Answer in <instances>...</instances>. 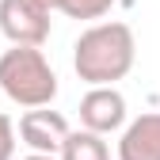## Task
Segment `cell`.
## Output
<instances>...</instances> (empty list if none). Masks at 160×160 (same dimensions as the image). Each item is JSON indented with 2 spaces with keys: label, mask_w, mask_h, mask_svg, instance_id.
Returning <instances> with one entry per match:
<instances>
[{
  "label": "cell",
  "mask_w": 160,
  "mask_h": 160,
  "mask_svg": "<svg viewBox=\"0 0 160 160\" xmlns=\"http://www.w3.org/2000/svg\"><path fill=\"white\" fill-rule=\"evenodd\" d=\"M137 42L130 23H95L76 38L72 69L84 84H114L133 69Z\"/></svg>",
  "instance_id": "6da1fadb"
},
{
  "label": "cell",
  "mask_w": 160,
  "mask_h": 160,
  "mask_svg": "<svg viewBox=\"0 0 160 160\" xmlns=\"http://www.w3.org/2000/svg\"><path fill=\"white\" fill-rule=\"evenodd\" d=\"M0 92L19 107H50L57 95V72L42 46H12L0 53Z\"/></svg>",
  "instance_id": "7a4b0ae2"
},
{
  "label": "cell",
  "mask_w": 160,
  "mask_h": 160,
  "mask_svg": "<svg viewBox=\"0 0 160 160\" xmlns=\"http://www.w3.org/2000/svg\"><path fill=\"white\" fill-rule=\"evenodd\" d=\"M0 31L12 46H42L50 38V12L34 0H0Z\"/></svg>",
  "instance_id": "3957f363"
},
{
  "label": "cell",
  "mask_w": 160,
  "mask_h": 160,
  "mask_svg": "<svg viewBox=\"0 0 160 160\" xmlns=\"http://www.w3.org/2000/svg\"><path fill=\"white\" fill-rule=\"evenodd\" d=\"M80 126L92 133H114L126 126V95L114 84H92L80 99Z\"/></svg>",
  "instance_id": "277c9868"
},
{
  "label": "cell",
  "mask_w": 160,
  "mask_h": 160,
  "mask_svg": "<svg viewBox=\"0 0 160 160\" xmlns=\"http://www.w3.org/2000/svg\"><path fill=\"white\" fill-rule=\"evenodd\" d=\"M65 133H69V122H65V114H57V111L27 107V114L19 118V137H23V145H31V152L57 156Z\"/></svg>",
  "instance_id": "5b68a950"
},
{
  "label": "cell",
  "mask_w": 160,
  "mask_h": 160,
  "mask_svg": "<svg viewBox=\"0 0 160 160\" xmlns=\"http://www.w3.org/2000/svg\"><path fill=\"white\" fill-rule=\"evenodd\" d=\"M118 160H160V111L137 114L118 137Z\"/></svg>",
  "instance_id": "8992f818"
},
{
  "label": "cell",
  "mask_w": 160,
  "mask_h": 160,
  "mask_svg": "<svg viewBox=\"0 0 160 160\" xmlns=\"http://www.w3.org/2000/svg\"><path fill=\"white\" fill-rule=\"evenodd\" d=\"M57 160H111V149L103 141V133H92V130H69L61 149H57Z\"/></svg>",
  "instance_id": "52a82bcc"
},
{
  "label": "cell",
  "mask_w": 160,
  "mask_h": 160,
  "mask_svg": "<svg viewBox=\"0 0 160 160\" xmlns=\"http://www.w3.org/2000/svg\"><path fill=\"white\" fill-rule=\"evenodd\" d=\"M118 4V0H61V8L69 19H103L111 8Z\"/></svg>",
  "instance_id": "ba28073f"
},
{
  "label": "cell",
  "mask_w": 160,
  "mask_h": 160,
  "mask_svg": "<svg viewBox=\"0 0 160 160\" xmlns=\"http://www.w3.org/2000/svg\"><path fill=\"white\" fill-rule=\"evenodd\" d=\"M15 156V122L0 111V160H12Z\"/></svg>",
  "instance_id": "9c48e42d"
},
{
  "label": "cell",
  "mask_w": 160,
  "mask_h": 160,
  "mask_svg": "<svg viewBox=\"0 0 160 160\" xmlns=\"http://www.w3.org/2000/svg\"><path fill=\"white\" fill-rule=\"evenodd\" d=\"M34 4L46 8V12H57V8H61V0H34Z\"/></svg>",
  "instance_id": "30bf717a"
},
{
  "label": "cell",
  "mask_w": 160,
  "mask_h": 160,
  "mask_svg": "<svg viewBox=\"0 0 160 160\" xmlns=\"http://www.w3.org/2000/svg\"><path fill=\"white\" fill-rule=\"evenodd\" d=\"M23 160H57V156H50V152H31V156H23Z\"/></svg>",
  "instance_id": "8fae6325"
}]
</instances>
